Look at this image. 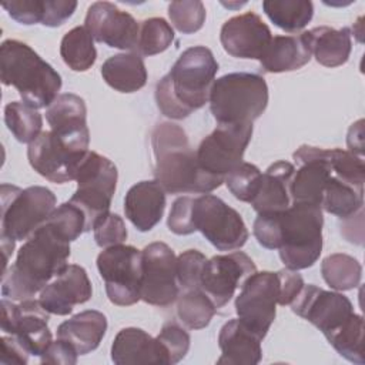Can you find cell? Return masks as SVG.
Returning a JSON list of instances; mask_svg holds the SVG:
<instances>
[{
  "label": "cell",
  "mask_w": 365,
  "mask_h": 365,
  "mask_svg": "<svg viewBox=\"0 0 365 365\" xmlns=\"http://www.w3.org/2000/svg\"><path fill=\"white\" fill-rule=\"evenodd\" d=\"M68 257L70 242L43 224L20 247L16 262L3 271V297L11 301L33 298L68 265Z\"/></svg>",
  "instance_id": "obj_1"
},
{
  "label": "cell",
  "mask_w": 365,
  "mask_h": 365,
  "mask_svg": "<svg viewBox=\"0 0 365 365\" xmlns=\"http://www.w3.org/2000/svg\"><path fill=\"white\" fill-rule=\"evenodd\" d=\"M218 63L210 48L194 46L178 60L155 86V103L168 118L182 120L205 106Z\"/></svg>",
  "instance_id": "obj_2"
},
{
  "label": "cell",
  "mask_w": 365,
  "mask_h": 365,
  "mask_svg": "<svg viewBox=\"0 0 365 365\" xmlns=\"http://www.w3.org/2000/svg\"><path fill=\"white\" fill-rule=\"evenodd\" d=\"M154 175L165 192L208 194L218 188L224 178L205 173L197 161L187 133L174 123H160L151 134Z\"/></svg>",
  "instance_id": "obj_3"
},
{
  "label": "cell",
  "mask_w": 365,
  "mask_h": 365,
  "mask_svg": "<svg viewBox=\"0 0 365 365\" xmlns=\"http://www.w3.org/2000/svg\"><path fill=\"white\" fill-rule=\"evenodd\" d=\"M0 78L37 110L48 107L61 88V76L30 46L13 38L0 46Z\"/></svg>",
  "instance_id": "obj_4"
},
{
  "label": "cell",
  "mask_w": 365,
  "mask_h": 365,
  "mask_svg": "<svg viewBox=\"0 0 365 365\" xmlns=\"http://www.w3.org/2000/svg\"><path fill=\"white\" fill-rule=\"evenodd\" d=\"M322 208L312 204L292 202L277 212L279 258L289 269L312 267L322 251Z\"/></svg>",
  "instance_id": "obj_5"
},
{
  "label": "cell",
  "mask_w": 365,
  "mask_h": 365,
  "mask_svg": "<svg viewBox=\"0 0 365 365\" xmlns=\"http://www.w3.org/2000/svg\"><path fill=\"white\" fill-rule=\"evenodd\" d=\"M208 101L218 124H252L268 106V86L259 74L228 73L214 80Z\"/></svg>",
  "instance_id": "obj_6"
},
{
  "label": "cell",
  "mask_w": 365,
  "mask_h": 365,
  "mask_svg": "<svg viewBox=\"0 0 365 365\" xmlns=\"http://www.w3.org/2000/svg\"><path fill=\"white\" fill-rule=\"evenodd\" d=\"M1 241L27 240L56 210L54 192L41 185L24 190L1 184Z\"/></svg>",
  "instance_id": "obj_7"
},
{
  "label": "cell",
  "mask_w": 365,
  "mask_h": 365,
  "mask_svg": "<svg viewBox=\"0 0 365 365\" xmlns=\"http://www.w3.org/2000/svg\"><path fill=\"white\" fill-rule=\"evenodd\" d=\"M117 167L107 157L87 151L76 170L77 190L68 200L86 215L87 228L93 230L96 221L110 211L111 198L117 185Z\"/></svg>",
  "instance_id": "obj_8"
},
{
  "label": "cell",
  "mask_w": 365,
  "mask_h": 365,
  "mask_svg": "<svg viewBox=\"0 0 365 365\" xmlns=\"http://www.w3.org/2000/svg\"><path fill=\"white\" fill-rule=\"evenodd\" d=\"M191 224L194 232L200 231L220 251L238 250L248 240V230L240 212L212 194L192 198Z\"/></svg>",
  "instance_id": "obj_9"
},
{
  "label": "cell",
  "mask_w": 365,
  "mask_h": 365,
  "mask_svg": "<svg viewBox=\"0 0 365 365\" xmlns=\"http://www.w3.org/2000/svg\"><path fill=\"white\" fill-rule=\"evenodd\" d=\"M97 268L106 284V294L114 305L128 307L141 299V251L117 244L97 257Z\"/></svg>",
  "instance_id": "obj_10"
},
{
  "label": "cell",
  "mask_w": 365,
  "mask_h": 365,
  "mask_svg": "<svg viewBox=\"0 0 365 365\" xmlns=\"http://www.w3.org/2000/svg\"><path fill=\"white\" fill-rule=\"evenodd\" d=\"M279 295L278 272L255 271L244 281L235 298L238 319L261 341L265 338L275 319Z\"/></svg>",
  "instance_id": "obj_11"
},
{
  "label": "cell",
  "mask_w": 365,
  "mask_h": 365,
  "mask_svg": "<svg viewBox=\"0 0 365 365\" xmlns=\"http://www.w3.org/2000/svg\"><path fill=\"white\" fill-rule=\"evenodd\" d=\"M140 294L144 302L161 308L177 301V257L165 242H151L141 251Z\"/></svg>",
  "instance_id": "obj_12"
},
{
  "label": "cell",
  "mask_w": 365,
  "mask_h": 365,
  "mask_svg": "<svg viewBox=\"0 0 365 365\" xmlns=\"http://www.w3.org/2000/svg\"><path fill=\"white\" fill-rule=\"evenodd\" d=\"M252 137V124H218L198 145V165L208 174L225 178L242 163Z\"/></svg>",
  "instance_id": "obj_13"
},
{
  "label": "cell",
  "mask_w": 365,
  "mask_h": 365,
  "mask_svg": "<svg viewBox=\"0 0 365 365\" xmlns=\"http://www.w3.org/2000/svg\"><path fill=\"white\" fill-rule=\"evenodd\" d=\"M48 319L50 312L40 301L30 298L13 304L6 298L1 299V331L17 336L33 356H40L53 341Z\"/></svg>",
  "instance_id": "obj_14"
},
{
  "label": "cell",
  "mask_w": 365,
  "mask_h": 365,
  "mask_svg": "<svg viewBox=\"0 0 365 365\" xmlns=\"http://www.w3.org/2000/svg\"><path fill=\"white\" fill-rule=\"evenodd\" d=\"M255 271L254 261L242 251L214 255L204 265L200 289L210 297L218 309L228 304L237 288Z\"/></svg>",
  "instance_id": "obj_15"
},
{
  "label": "cell",
  "mask_w": 365,
  "mask_h": 365,
  "mask_svg": "<svg viewBox=\"0 0 365 365\" xmlns=\"http://www.w3.org/2000/svg\"><path fill=\"white\" fill-rule=\"evenodd\" d=\"M292 312L317 327L325 336L338 329L354 314L352 302L342 294L308 284L289 304Z\"/></svg>",
  "instance_id": "obj_16"
},
{
  "label": "cell",
  "mask_w": 365,
  "mask_h": 365,
  "mask_svg": "<svg viewBox=\"0 0 365 365\" xmlns=\"http://www.w3.org/2000/svg\"><path fill=\"white\" fill-rule=\"evenodd\" d=\"M87 151H77L56 133L43 131L29 144L27 158L30 165L46 180L63 184L73 181L76 170Z\"/></svg>",
  "instance_id": "obj_17"
},
{
  "label": "cell",
  "mask_w": 365,
  "mask_h": 365,
  "mask_svg": "<svg viewBox=\"0 0 365 365\" xmlns=\"http://www.w3.org/2000/svg\"><path fill=\"white\" fill-rule=\"evenodd\" d=\"M84 27L93 38L108 47L135 50L140 24L127 11L120 10L110 1L93 3L86 14Z\"/></svg>",
  "instance_id": "obj_18"
},
{
  "label": "cell",
  "mask_w": 365,
  "mask_h": 365,
  "mask_svg": "<svg viewBox=\"0 0 365 365\" xmlns=\"http://www.w3.org/2000/svg\"><path fill=\"white\" fill-rule=\"evenodd\" d=\"M271 38L269 27L252 11L228 19L220 33L222 48L237 58L259 60Z\"/></svg>",
  "instance_id": "obj_19"
},
{
  "label": "cell",
  "mask_w": 365,
  "mask_h": 365,
  "mask_svg": "<svg viewBox=\"0 0 365 365\" xmlns=\"http://www.w3.org/2000/svg\"><path fill=\"white\" fill-rule=\"evenodd\" d=\"M46 120L51 131L77 151H88L90 131L84 100L73 93L58 94L47 107Z\"/></svg>",
  "instance_id": "obj_20"
},
{
  "label": "cell",
  "mask_w": 365,
  "mask_h": 365,
  "mask_svg": "<svg viewBox=\"0 0 365 365\" xmlns=\"http://www.w3.org/2000/svg\"><path fill=\"white\" fill-rule=\"evenodd\" d=\"M91 295L93 288L87 271L77 264H68L40 291L38 301L50 314L68 315L76 305L87 302Z\"/></svg>",
  "instance_id": "obj_21"
},
{
  "label": "cell",
  "mask_w": 365,
  "mask_h": 365,
  "mask_svg": "<svg viewBox=\"0 0 365 365\" xmlns=\"http://www.w3.org/2000/svg\"><path fill=\"white\" fill-rule=\"evenodd\" d=\"M164 210L165 191L157 180L140 181L125 194V217L141 232L153 230L161 221Z\"/></svg>",
  "instance_id": "obj_22"
},
{
  "label": "cell",
  "mask_w": 365,
  "mask_h": 365,
  "mask_svg": "<svg viewBox=\"0 0 365 365\" xmlns=\"http://www.w3.org/2000/svg\"><path fill=\"white\" fill-rule=\"evenodd\" d=\"M111 361L115 365L160 364L168 365L167 354L157 338L140 328H123L111 345Z\"/></svg>",
  "instance_id": "obj_23"
},
{
  "label": "cell",
  "mask_w": 365,
  "mask_h": 365,
  "mask_svg": "<svg viewBox=\"0 0 365 365\" xmlns=\"http://www.w3.org/2000/svg\"><path fill=\"white\" fill-rule=\"evenodd\" d=\"M218 346L221 356L217 364L257 365L262 358L261 339L238 318L222 325L218 334Z\"/></svg>",
  "instance_id": "obj_24"
},
{
  "label": "cell",
  "mask_w": 365,
  "mask_h": 365,
  "mask_svg": "<svg viewBox=\"0 0 365 365\" xmlns=\"http://www.w3.org/2000/svg\"><path fill=\"white\" fill-rule=\"evenodd\" d=\"M295 167L288 161H277L261 174L258 192L250 202L258 214L279 212L291 205V180Z\"/></svg>",
  "instance_id": "obj_25"
},
{
  "label": "cell",
  "mask_w": 365,
  "mask_h": 365,
  "mask_svg": "<svg viewBox=\"0 0 365 365\" xmlns=\"http://www.w3.org/2000/svg\"><path fill=\"white\" fill-rule=\"evenodd\" d=\"M106 331V315L96 309H87L61 322L57 327V338L71 345L78 355H86L100 345Z\"/></svg>",
  "instance_id": "obj_26"
},
{
  "label": "cell",
  "mask_w": 365,
  "mask_h": 365,
  "mask_svg": "<svg viewBox=\"0 0 365 365\" xmlns=\"http://www.w3.org/2000/svg\"><path fill=\"white\" fill-rule=\"evenodd\" d=\"M311 56L325 67H338L348 61L352 43L351 30L332 29L328 26H319L302 33Z\"/></svg>",
  "instance_id": "obj_27"
},
{
  "label": "cell",
  "mask_w": 365,
  "mask_h": 365,
  "mask_svg": "<svg viewBox=\"0 0 365 365\" xmlns=\"http://www.w3.org/2000/svg\"><path fill=\"white\" fill-rule=\"evenodd\" d=\"M311 57L309 47L302 34L274 36L259 63L265 73H284L304 67Z\"/></svg>",
  "instance_id": "obj_28"
},
{
  "label": "cell",
  "mask_w": 365,
  "mask_h": 365,
  "mask_svg": "<svg viewBox=\"0 0 365 365\" xmlns=\"http://www.w3.org/2000/svg\"><path fill=\"white\" fill-rule=\"evenodd\" d=\"M103 80L120 93H134L147 83L144 60L137 53H120L108 57L101 66Z\"/></svg>",
  "instance_id": "obj_29"
},
{
  "label": "cell",
  "mask_w": 365,
  "mask_h": 365,
  "mask_svg": "<svg viewBox=\"0 0 365 365\" xmlns=\"http://www.w3.org/2000/svg\"><path fill=\"white\" fill-rule=\"evenodd\" d=\"M364 205V187L349 184L331 175L321 200V208L342 220L359 212Z\"/></svg>",
  "instance_id": "obj_30"
},
{
  "label": "cell",
  "mask_w": 365,
  "mask_h": 365,
  "mask_svg": "<svg viewBox=\"0 0 365 365\" xmlns=\"http://www.w3.org/2000/svg\"><path fill=\"white\" fill-rule=\"evenodd\" d=\"M262 10L277 27L288 33L302 30L314 16L309 0H265Z\"/></svg>",
  "instance_id": "obj_31"
},
{
  "label": "cell",
  "mask_w": 365,
  "mask_h": 365,
  "mask_svg": "<svg viewBox=\"0 0 365 365\" xmlns=\"http://www.w3.org/2000/svg\"><path fill=\"white\" fill-rule=\"evenodd\" d=\"M60 56L73 71H87L96 63L94 38L84 26L67 31L60 43Z\"/></svg>",
  "instance_id": "obj_32"
},
{
  "label": "cell",
  "mask_w": 365,
  "mask_h": 365,
  "mask_svg": "<svg viewBox=\"0 0 365 365\" xmlns=\"http://www.w3.org/2000/svg\"><path fill=\"white\" fill-rule=\"evenodd\" d=\"M4 123L17 141L30 144L43 131V117L37 108L24 101H11L4 107Z\"/></svg>",
  "instance_id": "obj_33"
},
{
  "label": "cell",
  "mask_w": 365,
  "mask_h": 365,
  "mask_svg": "<svg viewBox=\"0 0 365 365\" xmlns=\"http://www.w3.org/2000/svg\"><path fill=\"white\" fill-rule=\"evenodd\" d=\"M321 274L332 289L349 291L359 285L362 267L354 257L336 252L322 259Z\"/></svg>",
  "instance_id": "obj_34"
},
{
  "label": "cell",
  "mask_w": 365,
  "mask_h": 365,
  "mask_svg": "<svg viewBox=\"0 0 365 365\" xmlns=\"http://www.w3.org/2000/svg\"><path fill=\"white\" fill-rule=\"evenodd\" d=\"M334 349L346 361L354 364H365L364 358V319L358 314H352L338 329L325 336Z\"/></svg>",
  "instance_id": "obj_35"
},
{
  "label": "cell",
  "mask_w": 365,
  "mask_h": 365,
  "mask_svg": "<svg viewBox=\"0 0 365 365\" xmlns=\"http://www.w3.org/2000/svg\"><path fill=\"white\" fill-rule=\"evenodd\" d=\"M177 315L190 329H202L208 327L217 307L210 297L200 288L187 289L177 298Z\"/></svg>",
  "instance_id": "obj_36"
},
{
  "label": "cell",
  "mask_w": 365,
  "mask_h": 365,
  "mask_svg": "<svg viewBox=\"0 0 365 365\" xmlns=\"http://www.w3.org/2000/svg\"><path fill=\"white\" fill-rule=\"evenodd\" d=\"M174 40V30L161 17L145 19L140 26L135 51L140 56H154L165 51Z\"/></svg>",
  "instance_id": "obj_37"
},
{
  "label": "cell",
  "mask_w": 365,
  "mask_h": 365,
  "mask_svg": "<svg viewBox=\"0 0 365 365\" xmlns=\"http://www.w3.org/2000/svg\"><path fill=\"white\" fill-rule=\"evenodd\" d=\"M324 157L334 175L349 184L364 187L365 164L362 157L342 148H324Z\"/></svg>",
  "instance_id": "obj_38"
},
{
  "label": "cell",
  "mask_w": 365,
  "mask_h": 365,
  "mask_svg": "<svg viewBox=\"0 0 365 365\" xmlns=\"http://www.w3.org/2000/svg\"><path fill=\"white\" fill-rule=\"evenodd\" d=\"M46 222L68 242L77 240L83 232H86L87 228L84 212L70 201L58 205Z\"/></svg>",
  "instance_id": "obj_39"
},
{
  "label": "cell",
  "mask_w": 365,
  "mask_h": 365,
  "mask_svg": "<svg viewBox=\"0 0 365 365\" xmlns=\"http://www.w3.org/2000/svg\"><path fill=\"white\" fill-rule=\"evenodd\" d=\"M261 174L262 173L257 165L242 161L237 168L225 175L224 182L237 200L251 202L258 192Z\"/></svg>",
  "instance_id": "obj_40"
},
{
  "label": "cell",
  "mask_w": 365,
  "mask_h": 365,
  "mask_svg": "<svg viewBox=\"0 0 365 365\" xmlns=\"http://www.w3.org/2000/svg\"><path fill=\"white\" fill-rule=\"evenodd\" d=\"M205 7L198 0L173 1L168 6V17L173 26L182 34L198 31L205 23Z\"/></svg>",
  "instance_id": "obj_41"
},
{
  "label": "cell",
  "mask_w": 365,
  "mask_h": 365,
  "mask_svg": "<svg viewBox=\"0 0 365 365\" xmlns=\"http://www.w3.org/2000/svg\"><path fill=\"white\" fill-rule=\"evenodd\" d=\"M207 258L198 250H187L177 257V281L181 288H200V279Z\"/></svg>",
  "instance_id": "obj_42"
},
{
  "label": "cell",
  "mask_w": 365,
  "mask_h": 365,
  "mask_svg": "<svg viewBox=\"0 0 365 365\" xmlns=\"http://www.w3.org/2000/svg\"><path fill=\"white\" fill-rule=\"evenodd\" d=\"M155 338L160 341L167 354L168 365L180 362L190 349L188 332L175 322L164 324Z\"/></svg>",
  "instance_id": "obj_43"
},
{
  "label": "cell",
  "mask_w": 365,
  "mask_h": 365,
  "mask_svg": "<svg viewBox=\"0 0 365 365\" xmlns=\"http://www.w3.org/2000/svg\"><path fill=\"white\" fill-rule=\"evenodd\" d=\"M93 232L96 244L101 248L123 244L128 235L123 218L110 211L96 221Z\"/></svg>",
  "instance_id": "obj_44"
},
{
  "label": "cell",
  "mask_w": 365,
  "mask_h": 365,
  "mask_svg": "<svg viewBox=\"0 0 365 365\" xmlns=\"http://www.w3.org/2000/svg\"><path fill=\"white\" fill-rule=\"evenodd\" d=\"M1 7L17 23L24 26H31V24L43 23L44 13H46V0L3 1Z\"/></svg>",
  "instance_id": "obj_45"
},
{
  "label": "cell",
  "mask_w": 365,
  "mask_h": 365,
  "mask_svg": "<svg viewBox=\"0 0 365 365\" xmlns=\"http://www.w3.org/2000/svg\"><path fill=\"white\" fill-rule=\"evenodd\" d=\"M191 210L192 197H180L173 202L167 220V225L171 232L177 235H188L194 232L191 224Z\"/></svg>",
  "instance_id": "obj_46"
},
{
  "label": "cell",
  "mask_w": 365,
  "mask_h": 365,
  "mask_svg": "<svg viewBox=\"0 0 365 365\" xmlns=\"http://www.w3.org/2000/svg\"><path fill=\"white\" fill-rule=\"evenodd\" d=\"M77 356L78 354L71 345L57 338V341H51V344L40 355V362L53 365H74L77 364Z\"/></svg>",
  "instance_id": "obj_47"
},
{
  "label": "cell",
  "mask_w": 365,
  "mask_h": 365,
  "mask_svg": "<svg viewBox=\"0 0 365 365\" xmlns=\"http://www.w3.org/2000/svg\"><path fill=\"white\" fill-rule=\"evenodd\" d=\"M77 7L74 0H46V13L43 26L58 27L68 20Z\"/></svg>",
  "instance_id": "obj_48"
},
{
  "label": "cell",
  "mask_w": 365,
  "mask_h": 365,
  "mask_svg": "<svg viewBox=\"0 0 365 365\" xmlns=\"http://www.w3.org/2000/svg\"><path fill=\"white\" fill-rule=\"evenodd\" d=\"M1 358L0 362L3 365H26L29 362L30 352L27 348L19 341L14 335H3L1 336Z\"/></svg>",
  "instance_id": "obj_49"
},
{
  "label": "cell",
  "mask_w": 365,
  "mask_h": 365,
  "mask_svg": "<svg viewBox=\"0 0 365 365\" xmlns=\"http://www.w3.org/2000/svg\"><path fill=\"white\" fill-rule=\"evenodd\" d=\"M278 278H279V288H281V295H279V305H289L294 298L298 295L301 288L304 287V279L298 274V271L284 268L278 271Z\"/></svg>",
  "instance_id": "obj_50"
},
{
  "label": "cell",
  "mask_w": 365,
  "mask_h": 365,
  "mask_svg": "<svg viewBox=\"0 0 365 365\" xmlns=\"http://www.w3.org/2000/svg\"><path fill=\"white\" fill-rule=\"evenodd\" d=\"M346 144L352 154L362 157V148H364V120H358L355 124H352L348 130L346 135Z\"/></svg>",
  "instance_id": "obj_51"
}]
</instances>
